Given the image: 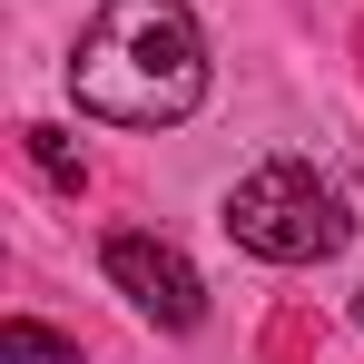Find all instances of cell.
<instances>
[{
	"instance_id": "cell-1",
	"label": "cell",
	"mask_w": 364,
	"mask_h": 364,
	"mask_svg": "<svg viewBox=\"0 0 364 364\" xmlns=\"http://www.w3.org/2000/svg\"><path fill=\"white\" fill-rule=\"evenodd\" d=\"M69 99L109 128H178L207 99V40L178 0H109L69 60Z\"/></svg>"
},
{
	"instance_id": "cell-2",
	"label": "cell",
	"mask_w": 364,
	"mask_h": 364,
	"mask_svg": "<svg viewBox=\"0 0 364 364\" xmlns=\"http://www.w3.org/2000/svg\"><path fill=\"white\" fill-rule=\"evenodd\" d=\"M227 237L246 256H266V266H315V256H335V246L355 237V217H345V197L315 178L305 158H266L227 197Z\"/></svg>"
},
{
	"instance_id": "cell-3",
	"label": "cell",
	"mask_w": 364,
	"mask_h": 364,
	"mask_svg": "<svg viewBox=\"0 0 364 364\" xmlns=\"http://www.w3.org/2000/svg\"><path fill=\"white\" fill-rule=\"evenodd\" d=\"M99 266H109V286H119L138 315H158V325H197V315H207V286H197V266H187L168 237L119 227V237L99 246Z\"/></svg>"
},
{
	"instance_id": "cell-4",
	"label": "cell",
	"mask_w": 364,
	"mask_h": 364,
	"mask_svg": "<svg viewBox=\"0 0 364 364\" xmlns=\"http://www.w3.org/2000/svg\"><path fill=\"white\" fill-rule=\"evenodd\" d=\"M20 138H30V158H40V178H50V187H69V197L89 187V158L69 148V128H20Z\"/></svg>"
},
{
	"instance_id": "cell-5",
	"label": "cell",
	"mask_w": 364,
	"mask_h": 364,
	"mask_svg": "<svg viewBox=\"0 0 364 364\" xmlns=\"http://www.w3.org/2000/svg\"><path fill=\"white\" fill-rule=\"evenodd\" d=\"M0 355L10 364H79V345H60V335L30 325V315H10V325H0Z\"/></svg>"
},
{
	"instance_id": "cell-6",
	"label": "cell",
	"mask_w": 364,
	"mask_h": 364,
	"mask_svg": "<svg viewBox=\"0 0 364 364\" xmlns=\"http://www.w3.org/2000/svg\"><path fill=\"white\" fill-rule=\"evenodd\" d=\"M355 325H364V305H355Z\"/></svg>"
}]
</instances>
